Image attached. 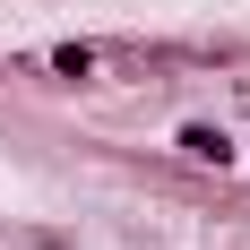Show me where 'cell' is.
Wrapping results in <instances>:
<instances>
[{
    "label": "cell",
    "instance_id": "1",
    "mask_svg": "<svg viewBox=\"0 0 250 250\" xmlns=\"http://www.w3.org/2000/svg\"><path fill=\"white\" fill-rule=\"evenodd\" d=\"M181 155H190V164H216V173H225V164H233V138H225V129H207V121H190V129H181Z\"/></svg>",
    "mask_w": 250,
    "mask_h": 250
},
{
    "label": "cell",
    "instance_id": "2",
    "mask_svg": "<svg viewBox=\"0 0 250 250\" xmlns=\"http://www.w3.org/2000/svg\"><path fill=\"white\" fill-rule=\"evenodd\" d=\"M95 61H104L95 43H61L52 52V78H95Z\"/></svg>",
    "mask_w": 250,
    "mask_h": 250
}]
</instances>
